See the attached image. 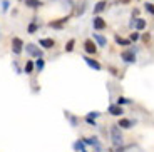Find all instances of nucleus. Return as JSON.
I'll use <instances>...</instances> for the list:
<instances>
[{
	"mask_svg": "<svg viewBox=\"0 0 154 152\" xmlns=\"http://www.w3.org/2000/svg\"><path fill=\"white\" fill-rule=\"evenodd\" d=\"M111 139H112V144L114 145H122L124 139H122V132H121L119 126H112L111 127Z\"/></svg>",
	"mask_w": 154,
	"mask_h": 152,
	"instance_id": "f257e3e1",
	"label": "nucleus"
},
{
	"mask_svg": "<svg viewBox=\"0 0 154 152\" xmlns=\"http://www.w3.org/2000/svg\"><path fill=\"white\" fill-rule=\"evenodd\" d=\"M121 59H122L126 64H134L136 62L134 49H127V50H124V52H121Z\"/></svg>",
	"mask_w": 154,
	"mask_h": 152,
	"instance_id": "f03ea898",
	"label": "nucleus"
},
{
	"mask_svg": "<svg viewBox=\"0 0 154 152\" xmlns=\"http://www.w3.org/2000/svg\"><path fill=\"white\" fill-rule=\"evenodd\" d=\"M22 49H23V42H22V38L19 37H14L12 38V50H14V53H22Z\"/></svg>",
	"mask_w": 154,
	"mask_h": 152,
	"instance_id": "7ed1b4c3",
	"label": "nucleus"
},
{
	"mask_svg": "<svg viewBox=\"0 0 154 152\" xmlns=\"http://www.w3.org/2000/svg\"><path fill=\"white\" fill-rule=\"evenodd\" d=\"M92 27L96 29V30H104V29H106V20L102 19V17H94Z\"/></svg>",
	"mask_w": 154,
	"mask_h": 152,
	"instance_id": "20e7f679",
	"label": "nucleus"
},
{
	"mask_svg": "<svg viewBox=\"0 0 154 152\" xmlns=\"http://www.w3.org/2000/svg\"><path fill=\"white\" fill-rule=\"evenodd\" d=\"M84 50L87 53H96L97 52V45L92 42V40H85L84 42Z\"/></svg>",
	"mask_w": 154,
	"mask_h": 152,
	"instance_id": "39448f33",
	"label": "nucleus"
},
{
	"mask_svg": "<svg viewBox=\"0 0 154 152\" xmlns=\"http://www.w3.org/2000/svg\"><path fill=\"white\" fill-rule=\"evenodd\" d=\"M84 60H85V64H87L91 68H94V70H100V68H102L99 62L94 60V59H91V57H84Z\"/></svg>",
	"mask_w": 154,
	"mask_h": 152,
	"instance_id": "423d86ee",
	"label": "nucleus"
},
{
	"mask_svg": "<svg viewBox=\"0 0 154 152\" xmlns=\"http://www.w3.org/2000/svg\"><path fill=\"white\" fill-rule=\"evenodd\" d=\"M109 114L119 117V115L124 114V110H122V107H121V105H111V107H109Z\"/></svg>",
	"mask_w": 154,
	"mask_h": 152,
	"instance_id": "0eeeda50",
	"label": "nucleus"
},
{
	"mask_svg": "<svg viewBox=\"0 0 154 152\" xmlns=\"http://www.w3.org/2000/svg\"><path fill=\"white\" fill-rule=\"evenodd\" d=\"M27 52L30 53V55H34V57H42V52H40L34 44H29L27 45Z\"/></svg>",
	"mask_w": 154,
	"mask_h": 152,
	"instance_id": "6e6552de",
	"label": "nucleus"
},
{
	"mask_svg": "<svg viewBox=\"0 0 154 152\" xmlns=\"http://www.w3.org/2000/svg\"><path fill=\"white\" fill-rule=\"evenodd\" d=\"M106 7H107V0H100V2H97V4L94 5V14H100Z\"/></svg>",
	"mask_w": 154,
	"mask_h": 152,
	"instance_id": "1a4fd4ad",
	"label": "nucleus"
},
{
	"mask_svg": "<svg viewBox=\"0 0 154 152\" xmlns=\"http://www.w3.org/2000/svg\"><path fill=\"white\" fill-rule=\"evenodd\" d=\"M117 126H119L121 129H131V127L134 126V122H132V120H129V119H121Z\"/></svg>",
	"mask_w": 154,
	"mask_h": 152,
	"instance_id": "9d476101",
	"label": "nucleus"
},
{
	"mask_svg": "<svg viewBox=\"0 0 154 152\" xmlns=\"http://www.w3.org/2000/svg\"><path fill=\"white\" fill-rule=\"evenodd\" d=\"M38 44H40V47H44V49H52V47L55 45V42L52 38H42Z\"/></svg>",
	"mask_w": 154,
	"mask_h": 152,
	"instance_id": "9b49d317",
	"label": "nucleus"
},
{
	"mask_svg": "<svg viewBox=\"0 0 154 152\" xmlns=\"http://www.w3.org/2000/svg\"><path fill=\"white\" fill-rule=\"evenodd\" d=\"M132 22H134V27L137 29V30H144V29H146V25H147L144 19H136V20H132Z\"/></svg>",
	"mask_w": 154,
	"mask_h": 152,
	"instance_id": "f8f14e48",
	"label": "nucleus"
},
{
	"mask_svg": "<svg viewBox=\"0 0 154 152\" xmlns=\"http://www.w3.org/2000/svg\"><path fill=\"white\" fill-rule=\"evenodd\" d=\"M25 5L30 8H38V7H42V2L40 0H25Z\"/></svg>",
	"mask_w": 154,
	"mask_h": 152,
	"instance_id": "ddd939ff",
	"label": "nucleus"
},
{
	"mask_svg": "<svg viewBox=\"0 0 154 152\" xmlns=\"http://www.w3.org/2000/svg\"><path fill=\"white\" fill-rule=\"evenodd\" d=\"M94 38L97 40V44H99V47H106V45H107V38H106V37H102V35H99V34H94Z\"/></svg>",
	"mask_w": 154,
	"mask_h": 152,
	"instance_id": "4468645a",
	"label": "nucleus"
},
{
	"mask_svg": "<svg viewBox=\"0 0 154 152\" xmlns=\"http://www.w3.org/2000/svg\"><path fill=\"white\" fill-rule=\"evenodd\" d=\"M66 22H67V19H60V20H57V22H50L49 27H52V29H62Z\"/></svg>",
	"mask_w": 154,
	"mask_h": 152,
	"instance_id": "2eb2a0df",
	"label": "nucleus"
},
{
	"mask_svg": "<svg viewBox=\"0 0 154 152\" xmlns=\"http://www.w3.org/2000/svg\"><path fill=\"white\" fill-rule=\"evenodd\" d=\"M116 42L119 44V45H124V47H127L129 44H131V40H126V38H121L119 35H116Z\"/></svg>",
	"mask_w": 154,
	"mask_h": 152,
	"instance_id": "dca6fc26",
	"label": "nucleus"
},
{
	"mask_svg": "<svg viewBox=\"0 0 154 152\" xmlns=\"http://www.w3.org/2000/svg\"><path fill=\"white\" fill-rule=\"evenodd\" d=\"M74 44H75V40H74V38H70L69 42L66 44V50H67V52H72V50H74Z\"/></svg>",
	"mask_w": 154,
	"mask_h": 152,
	"instance_id": "f3484780",
	"label": "nucleus"
},
{
	"mask_svg": "<svg viewBox=\"0 0 154 152\" xmlns=\"http://www.w3.org/2000/svg\"><path fill=\"white\" fill-rule=\"evenodd\" d=\"M144 8H146V12H149L151 15H154V4H149V2H147V4L144 5Z\"/></svg>",
	"mask_w": 154,
	"mask_h": 152,
	"instance_id": "a211bd4d",
	"label": "nucleus"
},
{
	"mask_svg": "<svg viewBox=\"0 0 154 152\" xmlns=\"http://www.w3.org/2000/svg\"><path fill=\"white\" fill-rule=\"evenodd\" d=\"M131 100L126 99V97H117V105H124V104H129Z\"/></svg>",
	"mask_w": 154,
	"mask_h": 152,
	"instance_id": "6ab92c4d",
	"label": "nucleus"
},
{
	"mask_svg": "<svg viewBox=\"0 0 154 152\" xmlns=\"http://www.w3.org/2000/svg\"><path fill=\"white\" fill-rule=\"evenodd\" d=\"M32 70H34V64H32V62L29 60V62H27V65H25V72H27V74H30Z\"/></svg>",
	"mask_w": 154,
	"mask_h": 152,
	"instance_id": "aec40b11",
	"label": "nucleus"
},
{
	"mask_svg": "<svg viewBox=\"0 0 154 152\" xmlns=\"http://www.w3.org/2000/svg\"><path fill=\"white\" fill-rule=\"evenodd\" d=\"M137 38H139V34H137V32H132V34L129 35V40H131V42H136Z\"/></svg>",
	"mask_w": 154,
	"mask_h": 152,
	"instance_id": "412c9836",
	"label": "nucleus"
},
{
	"mask_svg": "<svg viewBox=\"0 0 154 152\" xmlns=\"http://www.w3.org/2000/svg\"><path fill=\"white\" fill-rule=\"evenodd\" d=\"M35 67H37L38 70H42V68H44V60H42V57H38V60H37V64H35Z\"/></svg>",
	"mask_w": 154,
	"mask_h": 152,
	"instance_id": "4be33fe9",
	"label": "nucleus"
},
{
	"mask_svg": "<svg viewBox=\"0 0 154 152\" xmlns=\"http://www.w3.org/2000/svg\"><path fill=\"white\" fill-rule=\"evenodd\" d=\"M75 149H77V150H81V152H87V150H85V147H84V144H81V142H77V144H75Z\"/></svg>",
	"mask_w": 154,
	"mask_h": 152,
	"instance_id": "5701e85b",
	"label": "nucleus"
},
{
	"mask_svg": "<svg viewBox=\"0 0 154 152\" xmlns=\"http://www.w3.org/2000/svg\"><path fill=\"white\" fill-rule=\"evenodd\" d=\"M38 27H37V23H30V27H29V34H34L35 30H37Z\"/></svg>",
	"mask_w": 154,
	"mask_h": 152,
	"instance_id": "b1692460",
	"label": "nucleus"
},
{
	"mask_svg": "<svg viewBox=\"0 0 154 152\" xmlns=\"http://www.w3.org/2000/svg\"><path fill=\"white\" fill-rule=\"evenodd\" d=\"M87 117H94V119H96V117H99V112H89Z\"/></svg>",
	"mask_w": 154,
	"mask_h": 152,
	"instance_id": "393cba45",
	"label": "nucleus"
}]
</instances>
